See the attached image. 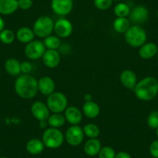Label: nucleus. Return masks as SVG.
I'll use <instances>...</instances> for the list:
<instances>
[{"instance_id":"7ed1b4c3","label":"nucleus","mask_w":158,"mask_h":158,"mask_svg":"<svg viewBox=\"0 0 158 158\" xmlns=\"http://www.w3.org/2000/svg\"><path fill=\"white\" fill-rule=\"evenodd\" d=\"M125 40L133 48H140L147 42V33L139 25H133L125 33Z\"/></svg>"},{"instance_id":"0eeeda50","label":"nucleus","mask_w":158,"mask_h":158,"mask_svg":"<svg viewBox=\"0 0 158 158\" xmlns=\"http://www.w3.org/2000/svg\"><path fill=\"white\" fill-rule=\"evenodd\" d=\"M46 51L44 42L40 40H34L27 44L24 49L26 57L30 60H37L43 57Z\"/></svg>"},{"instance_id":"393cba45","label":"nucleus","mask_w":158,"mask_h":158,"mask_svg":"<svg viewBox=\"0 0 158 158\" xmlns=\"http://www.w3.org/2000/svg\"><path fill=\"white\" fill-rule=\"evenodd\" d=\"M66 119L64 115H61V113H54L48 118V125L53 128H60L64 125Z\"/></svg>"},{"instance_id":"c85d7f7f","label":"nucleus","mask_w":158,"mask_h":158,"mask_svg":"<svg viewBox=\"0 0 158 158\" xmlns=\"http://www.w3.org/2000/svg\"><path fill=\"white\" fill-rule=\"evenodd\" d=\"M15 40V34L11 30L4 29L0 32V40L4 44H11Z\"/></svg>"},{"instance_id":"4c0bfd02","label":"nucleus","mask_w":158,"mask_h":158,"mask_svg":"<svg viewBox=\"0 0 158 158\" xmlns=\"http://www.w3.org/2000/svg\"><path fill=\"white\" fill-rule=\"evenodd\" d=\"M84 100L85 101V102H86L92 101V95H91V94H89V93L85 94V96H84Z\"/></svg>"},{"instance_id":"f3484780","label":"nucleus","mask_w":158,"mask_h":158,"mask_svg":"<svg viewBox=\"0 0 158 158\" xmlns=\"http://www.w3.org/2000/svg\"><path fill=\"white\" fill-rule=\"evenodd\" d=\"M158 47L152 42L145 43L139 48V55L143 59H150L156 55Z\"/></svg>"},{"instance_id":"ea45409f","label":"nucleus","mask_w":158,"mask_h":158,"mask_svg":"<svg viewBox=\"0 0 158 158\" xmlns=\"http://www.w3.org/2000/svg\"><path fill=\"white\" fill-rule=\"evenodd\" d=\"M156 136L158 137V128L156 130Z\"/></svg>"},{"instance_id":"e433bc0d","label":"nucleus","mask_w":158,"mask_h":158,"mask_svg":"<svg viewBox=\"0 0 158 158\" xmlns=\"http://www.w3.org/2000/svg\"><path fill=\"white\" fill-rule=\"evenodd\" d=\"M48 125V120H44V121H39V126L41 129H47V127Z\"/></svg>"},{"instance_id":"b1692460","label":"nucleus","mask_w":158,"mask_h":158,"mask_svg":"<svg viewBox=\"0 0 158 158\" xmlns=\"http://www.w3.org/2000/svg\"><path fill=\"white\" fill-rule=\"evenodd\" d=\"M130 27V21L127 18L118 17L113 22V28L117 33H125L129 30Z\"/></svg>"},{"instance_id":"72a5a7b5","label":"nucleus","mask_w":158,"mask_h":158,"mask_svg":"<svg viewBox=\"0 0 158 158\" xmlns=\"http://www.w3.org/2000/svg\"><path fill=\"white\" fill-rule=\"evenodd\" d=\"M20 68L21 72L25 74H27L30 72H31L32 69H33V65H32V64L30 62L23 61V63H21Z\"/></svg>"},{"instance_id":"f8f14e48","label":"nucleus","mask_w":158,"mask_h":158,"mask_svg":"<svg viewBox=\"0 0 158 158\" xmlns=\"http://www.w3.org/2000/svg\"><path fill=\"white\" fill-rule=\"evenodd\" d=\"M149 17L148 10L143 6H136L130 11V19L136 25L143 23Z\"/></svg>"},{"instance_id":"412c9836","label":"nucleus","mask_w":158,"mask_h":158,"mask_svg":"<svg viewBox=\"0 0 158 158\" xmlns=\"http://www.w3.org/2000/svg\"><path fill=\"white\" fill-rule=\"evenodd\" d=\"M19 9L18 0H0V13L10 15Z\"/></svg>"},{"instance_id":"423d86ee","label":"nucleus","mask_w":158,"mask_h":158,"mask_svg":"<svg viewBox=\"0 0 158 158\" xmlns=\"http://www.w3.org/2000/svg\"><path fill=\"white\" fill-rule=\"evenodd\" d=\"M68 98L64 94L60 92H54L47 99V106L53 113H61L68 108Z\"/></svg>"},{"instance_id":"a19ab883","label":"nucleus","mask_w":158,"mask_h":158,"mask_svg":"<svg viewBox=\"0 0 158 158\" xmlns=\"http://www.w3.org/2000/svg\"><path fill=\"white\" fill-rule=\"evenodd\" d=\"M113 1H116V2H119V1H121V0H113Z\"/></svg>"},{"instance_id":"58836bf2","label":"nucleus","mask_w":158,"mask_h":158,"mask_svg":"<svg viewBox=\"0 0 158 158\" xmlns=\"http://www.w3.org/2000/svg\"><path fill=\"white\" fill-rule=\"evenodd\" d=\"M5 27V22H4L3 19L0 16V32L2 31Z\"/></svg>"},{"instance_id":"ddd939ff","label":"nucleus","mask_w":158,"mask_h":158,"mask_svg":"<svg viewBox=\"0 0 158 158\" xmlns=\"http://www.w3.org/2000/svg\"><path fill=\"white\" fill-rule=\"evenodd\" d=\"M38 92L44 95H50L54 92L55 89V83L51 77L44 76L37 81Z\"/></svg>"},{"instance_id":"1a4fd4ad","label":"nucleus","mask_w":158,"mask_h":158,"mask_svg":"<svg viewBox=\"0 0 158 158\" xmlns=\"http://www.w3.org/2000/svg\"><path fill=\"white\" fill-rule=\"evenodd\" d=\"M54 31L56 36L60 38H67L71 36L73 32L72 23L67 19H58L54 23Z\"/></svg>"},{"instance_id":"dca6fc26","label":"nucleus","mask_w":158,"mask_h":158,"mask_svg":"<svg viewBox=\"0 0 158 158\" xmlns=\"http://www.w3.org/2000/svg\"><path fill=\"white\" fill-rule=\"evenodd\" d=\"M119 80L123 85L127 89H134L137 83V77L134 71L131 70H125L122 71L119 76Z\"/></svg>"},{"instance_id":"bb28decb","label":"nucleus","mask_w":158,"mask_h":158,"mask_svg":"<svg viewBox=\"0 0 158 158\" xmlns=\"http://www.w3.org/2000/svg\"><path fill=\"white\" fill-rule=\"evenodd\" d=\"M82 129L84 131V134L90 139L97 138L100 134L99 127L94 123L86 124Z\"/></svg>"},{"instance_id":"f03ea898","label":"nucleus","mask_w":158,"mask_h":158,"mask_svg":"<svg viewBox=\"0 0 158 158\" xmlns=\"http://www.w3.org/2000/svg\"><path fill=\"white\" fill-rule=\"evenodd\" d=\"M136 98L142 101H150L158 94V81L155 77L148 76L141 79L134 88Z\"/></svg>"},{"instance_id":"7c9ffc66","label":"nucleus","mask_w":158,"mask_h":158,"mask_svg":"<svg viewBox=\"0 0 158 158\" xmlns=\"http://www.w3.org/2000/svg\"><path fill=\"white\" fill-rule=\"evenodd\" d=\"M115 150L111 147H102L98 153V158H115Z\"/></svg>"},{"instance_id":"9d476101","label":"nucleus","mask_w":158,"mask_h":158,"mask_svg":"<svg viewBox=\"0 0 158 158\" xmlns=\"http://www.w3.org/2000/svg\"><path fill=\"white\" fill-rule=\"evenodd\" d=\"M51 9L59 16L68 15L73 10V0H51Z\"/></svg>"},{"instance_id":"aec40b11","label":"nucleus","mask_w":158,"mask_h":158,"mask_svg":"<svg viewBox=\"0 0 158 158\" xmlns=\"http://www.w3.org/2000/svg\"><path fill=\"white\" fill-rule=\"evenodd\" d=\"M16 37L18 40L22 44H29L30 42L33 41L34 40L35 34L33 33V29H30L29 27H23L19 28L16 32Z\"/></svg>"},{"instance_id":"c756f323","label":"nucleus","mask_w":158,"mask_h":158,"mask_svg":"<svg viewBox=\"0 0 158 158\" xmlns=\"http://www.w3.org/2000/svg\"><path fill=\"white\" fill-rule=\"evenodd\" d=\"M147 126L152 130H156L158 128V111L155 110L150 112L147 116Z\"/></svg>"},{"instance_id":"c03bdc74","label":"nucleus","mask_w":158,"mask_h":158,"mask_svg":"<svg viewBox=\"0 0 158 158\" xmlns=\"http://www.w3.org/2000/svg\"><path fill=\"white\" fill-rule=\"evenodd\" d=\"M0 158H7V157H5V156H2V157H0Z\"/></svg>"},{"instance_id":"5701e85b","label":"nucleus","mask_w":158,"mask_h":158,"mask_svg":"<svg viewBox=\"0 0 158 158\" xmlns=\"http://www.w3.org/2000/svg\"><path fill=\"white\" fill-rule=\"evenodd\" d=\"M21 63L15 58H10L5 62V70L10 75L18 76L21 73Z\"/></svg>"},{"instance_id":"6e6552de","label":"nucleus","mask_w":158,"mask_h":158,"mask_svg":"<svg viewBox=\"0 0 158 158\" xmlns=\"http://www.w3.org/2000/svg\"><path fill=\"white\" fill-rule=\"evenodd\" d=\"M83 129L78 125L71 126L67 130L65 133V139L68 144L73 147H77L82 143L84 139Z\"/></svg>"},{"instance_id":"2f4dec72","label":"nucleus","mask_w":158,"mask_h":158,"mask_svg":"<svg viewBox=\"0 0 158 158\" xmlns=\"http://www.w3.org/2000/svg\"><path fill=\"white\" fill-rule=\"evenodd\" d=\"M113 0H94V5L98 10H106L112 5Z\"/></svg>"},{"instance_id":"9b49d317","label":"nucleus","mask_w":158,"mask_h":158,"mask_svg":"<svg viewBox=\"0 0 158 158\" xmlns=\"http://www.w3.org/2000/svg\"><path fill=\"white\" fill-rule=\"evenodd\" d=\"M30 110L33 116L38 121L48 120L50 116V110L47 104L40 101L33 102Z\"/></svg>"},{"instance_id":"473e14b6","label":"nucleus","mask_w":158,"mask_h":158,"mask_svg":"<svg viewBox=\"0 0 158 158\" xmlns=\"http://www.w3.org/2000/svg\"><path fill=\"white\" fill-rule=\"evenodd\" d=\"M33 4V0H18V6L23 10H30Z\"/></svg>"},{"instance_id":"39448f33","label":"nucleus","mask_w":158,"mask_h":158,"mask_svg":"<svg viewBox=\"0 0 158 158\" xmlns=\"http://www.w3.org/2000/svg\"><path fill=\"white\" fill-rule=\"evenodd\" d=\"M54 28V23L53 19L48 16H41L34 22L33 30L35 36L40 38H45L51 35Z\"/></svg>"},{"instance_id":"c9c22d12","label":"nucleus","mask_w":158,"mask_h":158,"mask_svg":"<svg viewBox=\"0 0 158 158\" xmlns=\"http://www.w3.org/2000/svg\"><path fill=\"white\" fill-rule=\"evenodd\" d=\"M115 158H132V156H130V153H128L127 152L121 151L118 152V153H116Z\"/></svg>"},{"instance_id":"20e7f679","label":"nucleus","mask_w":158,"mask_h":158,"mask_svg":"<svg viewBox=\"0 0 158 158\" xmlns=\"http://www.w3.org/2000/svg\"><path fill=\"white\" fill-rule=\"evenodd\" d=\"M64 136L63 133L57 128L46 129L42 136V141L45 147L50 149H57L63 144Z\"/></svg>"},{"instance_id":"a211bd4d","label":"nucleus","mask_w":158,"mask_h":158,"mask_svg":"<svg viewBox=\"0 0 158 158\" xmlns=\"http://www.w3.org/2000/svg\"><path fill=\"white\" fill-rule=\"evenodd\" d=\"M102 148L101 142L97 138H92L86 141L84 146V151L87 155L90 156H96L98 154Z\"/></svg>"},{"instance_id":"a18cd8bd","label":"nucleus","mask_w":158,"mask_h":158,"mask_svg":"<svg viewBox=\"0 0 158 158\" xmlns=\"http://www.w3.org/2000/svg\"><path fill=\"white\" fill-rule=\"evenodd\" d=\"M150 158H156V157H153V156H152V157H150Z\"/></svg>"},{"instance_id":"a878e982","label":"nucleus","mask_w":158,"mask_h":158,"mask_svg":"<svg viewBox=\"0 0 158 158\" xmlns=\"http://www.w3.org/2000/svg\"><path fill=\"white\" fill-rule=\"evenodd\" d=\"M44 44L48 50H57L61 45L60 38L54 35H50L44 38Z\"/></svg>"},{"instance_id":"6ab92c4d","label":"nucleus","mask_w":158,"mask_h":158,"mask_svg":"<svg viewBox=\"0 0 158 158\" xmlns=\"http://www.w3.org/2000/svg\"><path fill=\"white\" fill-rule=\"evenodd\" d=\"M82 112L87 118H95L99 115L100 107L95 102H86L82 106Z\"/></svg>"},{"instance_id":"f704fd0d","label":"nucleus","mask_w":158,"mask_h":158,"mask_svg":"<svg viewBox=\"0 0 158 158\" xmlns=\"http://www.w3.org/2000/svg\"><path fill=\"white\" fill-rule=\"evenodd\" d=\"M150 153L152 156L158 158V139L151 143L150 146Z\"/></svg>"},{"instance_id":"f257e3e1","label":"nucleus","mask_w":158,"mask_h":158,"mask_svg":"<svg viewBox=\"0 0 158 158\" xmlns=\"http://www.w3.org/2000/svg\"><path fill=\"white\" fill-rule=\"evenodd\" d=\"M14 89L19 97L25 99H31L37 94L38 83L33 76L23 74L16 78Z\"/></svg>"},{"instance_id":"79ce46f5","label":"nucleus","mask_w":158,"mask_h":158,"mask_svg":"<svg viewBox=\"0 0 158 158\" xmlns=\"http://www.w3.org/2000/svg\"><path fill=\"white\" fill-rule=\"evenodd\" d=\"M156 16H157V18H158V10H157V13H156Z\"/></svg>"},{"instance_id":"4be33fe9","label":"nucleus","mask_w":158,"mask_h":158,"mask_svg":"<svg viewBox=\"0 0 158 158\" xmlns=\"http://www.w3.org/2000/svg\"><path fill=\"white\" fill-rule=\"evenodd\" d=\"M27 150L32 155H37L41 153L45 148L43 141L40 139L33 138L30 139L27 143Z\"/></svg>"},{"instance_id":"cd10ccee","label":"nucleus","mask_w":158,"mask_h":158,"mask_svg":"<svg viewBox=\"0 0 158 158\" xmlns=\"http://www.w3.org/2000/svg\"><path fill=\"white\" fill-rule=\"evenodd\" d=\"M130 6L124 2H119L114 8V13L117 17L127 18L130 15Z\"/></svg>"},{"instance_id":"4468645a","label":"nucleus","mask_w":158,"mask_h":158,"mask_svg":"<svg viewBox=\"0 0 158 158\" xmlns=\"http://www.w3.org/2000/svg\"><path fill=\"white\" fill-rule=\"evenodd\" d=\"M44 64L49 68H54L60 62V55L57 50H48L42 57Z\"/></svg>"},{"instance_id":"2eb2a0df","label":"nucleus","mask_w":158,"mask_h":158,"mask_svg":"<svg viewBox=\"0 0 158 158\" xmlns=\"http://www.w3.org/2000/svg\"><path fill=\"white\" fill-rule=\"evenodd\" d=\"M64 117L72 126L78 125L82 120V113L78 108L75 106H69L64 111Z\"/></svg>"},{"instance_id":"37998d69","label":"nucleus","mask_w":158,"mask_h":158,"mask_svg":"<svg viewBox=\"0 0 158 158\" xmlns=\"http://www.w3.org/2000/svg\"><path fill=\"white\" fill-rule=\"evenodd\" d=\"M156 55H157V57H158V49H157V53H156Z\"/></svg>"}]
</instances>
